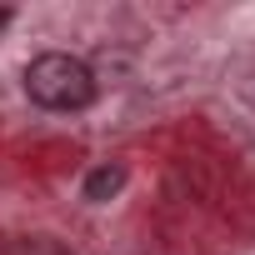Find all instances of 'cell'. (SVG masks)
<instances>
[{
    "instance_id": "cell-2",
    "label": "cell",
    "mask_w": 255,
    "mask_h": 255,
    "mask_svg": "<svg viewBox=\"0 0 255 255\" xmlns=\"http://www.w3.org/2000/svg\"><path fill=\"white\" fill-rule=\"evenodd\" d=\"M120 185H125V170H120V165H100V170H90V180H85V200L105 205L110 195H120Z\"/></svg>"
},
{
    "instance_id": "cell-3",
    "label": "cell",
    "mask_w": 255,
    "mask_h": 255,
    "mask_svg": "<svg viewBox=\"0 0 255 255\" xmlns=\"http://www.w3.org/2000/svg\"><path fill=\"white\" fill-rule=\"evenodd\" d=\"M5 25H10V10H5V5H0V30H5Z\"/></svg>"
},
{
    "instance_id": "cell-1",
    "label": "cell",
    "mask_w": 255,
    "mask_h": 255,
    "mask_svg": "<svg viewBox=\"0 0 255 255\" xmlns=\"http://www.w3.org/2000/svg\"><path fill=\"white\" fill-rule=\"evenodd\" d=\"M25 95L40 110H85L95 100V70L80 55L45 50L25 65Z\"/></svg>"
}]
</instances>
